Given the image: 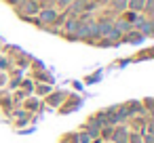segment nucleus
I'll return each instance as SVG.
<instances>
[{
	"label": "nucleus",
	"mask_w": 154,
	"mask_h": 143,
	"mask_svg": "<svg viewBox=\"0 0 154 143\" xmlns=\"http://www.w3.org/2000/svg\"><path fill=\"white\" fill-rule=\"evenodd\" d=\"M103 143H112V141H103Z\"/></svg>",
	"instance_id": "nucleus-32"
},
{
	"label": "nucleus",
	"mask_w": 154,
	"mask_h": 143,
	"mask_svg": "<svg viewBox=\"0 0 154 143\" xmlns=\"http://www.w3.org/2000/svg\"><path fill=\"white\" fill-rule=\"evenodd\" d=\"M59 143H76V130L63 133V135L59 137Z\"/></svg>",
	"instance_id": "nucleus-24"
},
{
	"label": "nucleus",
	"mask_w": 154,
	"mask_h": 143,
	"mask_svg": "<svg viewBox=\"0 0 154 143\" xmlns=\"http://www.w3.org/2000/svg\"><path fill=\"white\" fill-rule=\"evenodd\" d=\"M87 122H91V124H95V126H106L108 122H106V112L103 109H97V112H93L89 118H87Z\"/></svg>",
	"instance_id": "nucleus-15"
},
{
	"label": "nucleus",
	"mask_w": 154,
	"mask_h": 143,
	"mask_svg": "<svg viewBox=\"0 0 154 143\" xmlns=\"http://www.w3.org/2000/svg\"><path fill=\"white\" fill-rule=\"evenodd\" d=\"M143 2H146V0H129V2H127V11H131V13H141V11H143Z\"/></svg>",
	"instance_id": "nucleus-18"
},
{
	"label": "nucleus",
	"mask_w": 154,
	"mask_h": 143,
	"mask_svg": "<svg viewBox=\"0 0 154 143\" xmlns=\"http://www.w3.org/2000/svg\"><path fill=\"white\" fill-rule=\"evenodd\" d=\"M80 105H82V97H80V95H76V93H68L66 101H63V103L57 107V112H59L61 116H68V114L76 112Z\"/></svg>",
	"instance_id": "nucleus-4"
},
{
	"label": "nucleus",
	"mask_w": 154,
	"mask_h": 143,
	"mask_svg": "<svg viewBox=\"0 0 154 143\" xmlns=\"http://www.w3.org/2000/svg\"><path fill=\"white\" fill-rule=\"evenodd\" d=\"M125 109H127V116H129V118H131V116H146L143 105H141V101H137V99L127 101V103H125ZM148 116H150V114H148Z\"/></svg>",
	"instance_id": "nucleus-13"
},
{
	"label": "nucleus",
	"mask_w": 154,
	"mask_h": 143,
	"mask_svg": "<svg viewBox=\"0 0 154 143\" xmlns=\"http://www.w3.org/2000/svg\"><path fill=\"white\" fill-rule=\"evenodd\" d=\"M141 15L148 17V19L154 17V0H146V2H143V11H141Z\"/></svg>",
	"instance_id": "nucleus-19"
},
{
	"label": "nucleus",
	"mask_w": 154,
	"mask_h": 143,
	"mask_svg": "<svg viewBox=\"0 0 154 143\" xmlns=\"http://www.w3.org/2000/svg\"><path fill=\"white\" fill-rule=\"evenodd\" d=\"M0 109H2V114H5L7 118H11V114L17 109V105H15L13 97H11V91H7L2 97H0Z\"/></svg>",
	"instance_id": "nucleus-10"
},
{
	"label": "nucleus",
	"mask_w": 154,
	"mask_h": 143,
	"mask_svg": "<svg viewBox=\"0 0 154 143\" xmlns=\"http://www.w3.org/2000/svg\"><path fill=\"white\" fill-rule=\"evenodd\" d=\"M30 67H32V80H34V82H49V84H53V74H51L40 61H34V59H32Z\"/></svg>",
	"instance_id": "nucleus-3"
},
{
	"label": "nucleus",
	"mask_w": 154,
	"mask_h": 143,
	"mask_svg": "<svg viewBox=\"0 0 154 143\" xmlns=\"http://www.w3.org/2000/svg\"><path fill=\"white\" fill-rule=\"evenodd\" d=\"M154 120H152V116H131L129 120H127V126H129V130H137V133H148V124H152Z\"/></svg>",
	"instance_id": "nucleus-8"
},
{
	"label": "nucleus",
	"mask_w": 154,
	"mask_h": 143,
	"mask_svg": "<svg viewBox=\"0 0 154 143\" xmlns=\"http://www.w3.org/2000/svg\"><path fill=\"white\" fill-rule=\"evenodd\" d=\"M19 88H23L28 95H32V93H34V80H32V78H21Z\"/></svg>",
	"instance_id": "nucleus-20"
},
{
	"label": "nucleus",
	"mask_w": 154,
	"mask_h": 143,
	"mask_svg": "<svg viewBox=\"0 0 154 143\" xmlns=\"http://www.w3.org/2000/svg\"><path fill=\"white\" fill-rule=\"evenodd\" d=\"M66 97H68V91H63V88H53V91L42 99V103H45L49 109H57V107L66 101Z\"/></svg>",
	"instance_id": "nucleus-7"
},
{
	"label": "nucleus",
	"mask_w": 154,
	"mask_h": 143,
	"mask_svg": "<svg viewBox=\"0 0 154 143\" xmlns=\"http://www.w3.org/2000/svg\"><path fill=\"white\" fill-rule=\"evenodd\" d=\"M51 91H53V84H49V82H34V93L32 95H36L38 99H45Z\"/></svg>",
	"instance_id": "nucleus-14"
},
{
	"label": "nucleus",
	"mask_w": 154,
	"mask_h": 143,
	"mask_svg": "<svg viewBox=\"0 0 154 143\" xmlns=\"http://www.w3.org/2000/svg\"><path fill=\"white\" fill-rule=\"evenodd\" d=\"M141 105H143V112L146 114H154V99L152 97H146V99H141Z\"/></svg>",
	"instance_id": "nucleus-22"
},
{
	"label": "nucleus",
	"mask_w": 154,
	"mask_h": 143,
	"mask_svg": "<svg viewBox=\"0 0 154 143\" xmlns=\"http://www.w3.org/2000/svg\"><path fill=\"white\" fill-rule=\"evenodd\" d=\"M40 107H42V101H40L36 95H28V97L21 101V109H26V112H30V114H36V116H38Z\"/></svg>",
	"instance_id": "nucleus-9"
},
{
	"label": "nucleus",
	"mask_w": 154,
	"mask_h": 143,
	"mask_svg": "<svg viewBox=\"0 0 154 143\" xmlns=\"http://www.w3.org/2000/svg\"><path fill=\"white\" fill-rule=\"evenodd\" d=\"M13 70V59L11 57H0V72H9Z\"/></svg>",
	"instance_id": "nucleus-23"
},
{
	"label": "nucleus",
	"mask_w": 154,
	"mask_h": 143,
	"mask_svg": "<svg viewBox=\"0 0 154 143\" xmlns=\"http://www.w3.org/2000/svg\"><path fill=\"white\" fill-rule=\"evenodd\" d=\"M127 2H129V0H108V9L114 15H120V13L127 11Z\"/></svg>",
	"instance_id": "nucleus-16"
},
{
	"label": "nucleus",
	"mask_w": 154,
	"mask_h": 143,
	"mask_svg": "<svg viewBox=\"0 0 154 143\" xmlns=\"http://www.w3.org/2000/svg\"><path fill=\"white\" fill-rule=\"evenodd\" d=\"M5 86H7V74L0 72V88H5Z\"/></svg>",
	"instance_id": "nucleus-30"
},
{
	"label": "nucleus",
	"mask_w": 154,
	"mask_h": 143,
	"mask_svg": "<svg viewBox=\"0 0 154 143\" xmlns=\"http://www.w3.org/2000/svg\"><path fill=\"white\" fill-rule=\"evenodd\" d=\"M40 9H49V7H55V0H36Z\"/></svg>",
	"instance_id": "nucleus-28"
},
{
	"label": "nucleus",
	"mask_w": 154,
	"mask_h": 143,
	"mask_svg": "<svg viewBox=\"0 0 154 143\" xmlns=\"http://www.w3.org/2000/svg\"><path fill=\"white\" fill-rule=\"evenodd\" d=\"M146 40V36L139 32V30H129V32H125L122 34V38H120V42H127V44H141Z\"/></svg>",
	"instance_id": "nucleus-11"
},
{
	"label": "nucleus",
	"mask_w": 154,
	"mask_h": 143,
	"mask_svg": "<svg viewBox=\"0 0 154 143\" xmlns=\"http://www.w3.org/2000/svg\"><path fill=\"white\" fill-rule=\"evenodd\" d=\"M70 4H72V0H55V9L57 11H66Z\"/></svg>",
	"instance_id": "nucleus-27"
},
{
	"label": "nucleus",
	"mask_w": 154,
	"mask_h": 143,
	"mask_svg": "<svg viewBox=\"0 0 154 143\" xmlns=\"http://www.w3.org/2000/svg\"><path fill=\"white\" fill-rule=\"evenodd\" d=\"M13 59H15L13 63H17V65H19V70H28V67H30V63H32V57H30V55H26V53H21V51H19Z\"/></svg>",
	"instance_id": "nucleus-17"
},
{
	"label": "nucleus",
	"mask_w": 154,
	"mask_h": 143,
	"mask_svg": "<svg viewBox=\"0 0 154 143\" xmlns=\"http://www.w3.org/2000/svg\"><path fill=\"white\" fill-rule=\"evenodd\" d=\"M11 118H13V126H15V128H26V126H28V124H32L38 116H36V114L26 112V109H21V107H17V109L11 114Z\"/></svg>",
	"instance_id": "nucleus-6"
},
{
	"label": "nucleus",
	"mask_w": 154,
	"mask_h": 143,
	"mask_svg": "<svg viewBox=\"0 0 154 143\" xmlns=\"http://www.w3.org/2000/svg\"><path fill=\"white\" fill-rule=\"evenodd\" d=\"M127 135H129V126L127 124H116L112 128V143H127Z\"/></svg>",
	"instance_id": "nucleus-12"
},
{
	"label": "nucleus",
	"mask_w": 154,
	"mask_h": 143,
	"mask_svg": "<svg viewBox=\"0 0 154 143\" xmlns=\"http://www.w3.org/2000/svg\"><path fill=\"white\" fill-rule=\"evenodd\" d=\"M112 128H114V126H110V124H106V126L99 128V139H101V143L112 139Z\"/></svg>",
	"instance_id": "nucleus-21"
},
{
	"label": "nucleus",
	"mask_w": 154,
	"mask_h": 143,
	"mask_svg": "<svg viewBox=\"0 0 154 143\" xmlns=\"http://www.w3.org/2000/svg\"><path fill=\"white\" fill-rule=\"evenodd\" d=\"M141 143H154V133H141Z\"/></svg>",
	"instance_id": "nucleus-29"
},
{
	"label": "nucleus",
	"mask_w": 154,
	"mask_h": 143,
	"mask_svg": "<svg viewBox=\"0 0 154 143\" xmlns=\"http://www.w3.org/2000/svg\"><path fill=\"white\" fill-rule=\"evenodd\" d=\"M106 112V122L110 126H116V124H127L129 116H127V109H125V103H118V105H110L103 109Z\"/></svg>",
	"instance_id": "nucleus-1"
},
{
	"label": "nucleus",
	"mask_w": 154,
	"mask_h": 143,
	"mask_svg": "<svg viewBox=\"0 0 154 143\" xmlns=\"http://www.w3.org/2000/svg\"><path fill=\"white\" fill-rule=\"evenodd\" d=\"M13 9H15V13H17L21 19L36 17V15H38V11H40V7H38L36 0H17V2L13 4Z\"/></svg>",
	"instance_id": "nucleus-2"
},
{
	"label": "nucleus",
	"mask_w": 154,
	"mask_h": 143,
	"mask_svg": "<svg viewBox=\"0 0 154 143\" xmlns=\"http://www.w3.org/2000/svg\"><path fill=\"white\" fill-rule=\"evenodd\" d=\"M127 143H141V133H137V130H129V135H127Z\"/></svg>",
	"instance_id": "nucleus-26"
},
{
	"label": "nucleus",
	"mask_w": 154,
	"mask_h": 143,
	"mask_svg": "<svg viewBox=\"0 0 154 143\" xmlns=\"http://www.w3.org/2000/svg\"><path fill=\"white\" fill-rule=\"evenodd\" d=\"M5 93H7V88H0V97H2Z\"/></svg>",
	"instance_id": "nucleus-31"
},
{
	"label": "nucleus",
	"mask_w": 154,
	"mask_h": 143,
	"mask_svg": "<svg viewBox=\"0 0 154 143\" xmlns=\"http://www.w3.org/2000/svg\"><path fill=\"white\" fill-rule=\"evenodd\" d=\"M57 15H59V11H57L55 7L40 9V11H38V15H36V19H38V28H40V30H47L49 25H53V23H55Z\"/></svg>",
	"instance_id": "nucleus-5"
},
{
	"label": "nucleus",
	"mask_w": 154,
	"mask_h": 143,
	"mask_svg": "<svg viewBox=\"0 0 154 143\" xmlns=\"http://www.w3.org/2000/svg\"><path fill=\"white\" fill-rule=\"evenodd\" d=\"M91 141H93V139H91L85 130H80V128L76 130V143H91Z\"/></svg>",
	"instance_id": "nucleus-25"
}]
</instances>
